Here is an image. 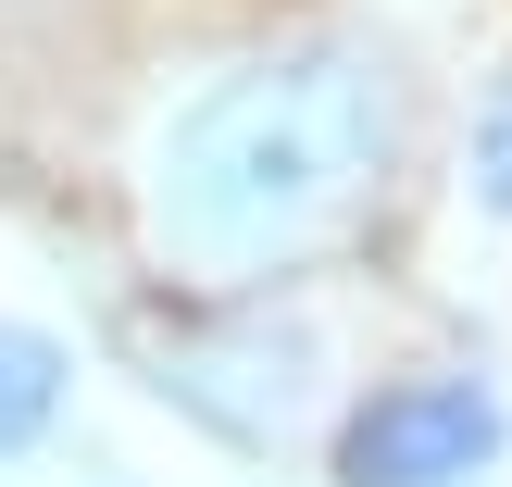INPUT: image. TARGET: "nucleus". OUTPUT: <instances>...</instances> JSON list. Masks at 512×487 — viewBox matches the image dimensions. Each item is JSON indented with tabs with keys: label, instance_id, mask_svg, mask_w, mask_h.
I'll return each mask as SVG.
<instances>
[{
	"label": "nucleus",
	"instance_id": "obj_1",
	"mask_svg": "<svg viewBox=\"0 0 512 487\" xmlns=\"http://www.w3.org/2000/svg\"><path fill=\"white\" fill-rule=\"evenodd\" d=\"M400 163V75L350 38L238 63L150 150V238L188 275H288L363 225Z\"/></svg>",
	"mask_w": 512,
	"mask_h": 487
},
{
	"label": "nucleus",
	"instance_id": "obj_4",
	"mask_svg": "<svg viewBox=\"0 0 512 487\" xmlns=\"http://www.w3.org/2000/svg\"><path fill=\"white\" fill-rule=\"evenodd\" d=\"M63 388H75L63 338H50V325H0V450L50 438V413H63Z\"/></svg>",
	"mask_w": 512,
	"mask_h": 487
},
{
	"label": "nucleus",
	"instance_id": "obj_3",
	"mask_svg": "<svg viewBox=\"0 0 512 487\" xmlns=\"http://www.w3.org/2000/svg\"><path fill=\"white\" fill-rule=\"evenodd\" d=\"M500 450H512V400L475 363H438V375L375 388L338 425V487H475Z\"/></svg>",
	"mask_w": 512,
	"mask_h": 487
},
{
	"label": "nucleus",
	"instance_id": "obj_2",
	"mask_svg": "<svg viewBox=\"0 0 512 487\" xmlns=\"http://www.w3.org/2000/svg\"><path fill=\"white\" fill-rule=\"evenodd\" d=\"M150 388L188 425H213L225 450H288L325 400V338L288 313H213V325H175L150 350Z\"/></svg>",
	"mask_w": 512,
	"mask_h": 487
},
{
	"label": "nucleus",
	"instance_id": "obj_5",
	"mask_svg": "<svg viewBox=\"0 0 512 487\" xmlns=\"http://www.w3.org/2000/svg\"><path fill=\"white\" fill-rule=\"evenodd\" d=\"M463 188H475V213H500L512 225V75L488 100H475V138H463Z\"/></svg>",
	"mask_w": 512,
	"mask_h": 487
}]
</instances>
